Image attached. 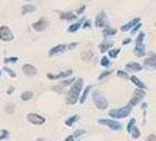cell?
<instances>
[{
  "instance_id": "obj_27",
  "label": "cell",
  "mask_w": 156,
  "mask_h": 141,
  "mask_svg": "<svg viewBox=\"0 0 156 141\" xmlns=\"http://www.w3.org/2000/svg\"><path fill=\"white\" fill-rule=\"evenodd\" d=\"M129 134L132 135L133 140H137V138L140 137V130H139V128H137L136 125H135V127H133L132 130H130V132H129Z\"/></svg>"
},
{
  "instance_id": "obj_35",
  "label": "cell",
  "mask_w": 156,
  "mask_h": 141,
  "mask_svg": "<svg viewBox=\"0 0 156 141\" xmlns=\"http://www.w3.org/2000/svg\"><path fill=\"white\" fill-rule=\"evenodd\" d=\"M17 61H19V58H17V56H13V58H5V63H16Z\"/></svg>"
},
{
  "instance_id": "obj_15",
  "label": "cell",
  "mask_w": 156,
  "mask_h": 141,
  "mask_svg": "<svg viewBox=\"0 0 156 141\" xmlns=\"http://www.w3.org/2000/svg\"><path fill=\"white\" fill-rule=\"evenodd\" d=\"M129 79H130V82H132L133 85H136V88H139V90H145L146 91V85L143 84V81H140L137 76H129Z\"/></svg>"
},
{
  "instance_id": "obj_47",
  "label": "cell",
  "mask_w": 156,
  "mask_h": 141,
  "mask_svg": "<svg viewBox=\"0 0 156 141\" xmlns=\"http://www.w3.org/2000/svg\"><path fill=\"white\" fill-rule=\"evenodd\" d=\"M65 141H75V137L69 135V137H66V138H65Z\"/></svg>"
},
{
  "instance_id": "obj_31",
  "label": "cell",
  "mask_w": 156,
  "mask_h": 141,
  "mask_svg": "<svg viewBox=\"0 0 156 141\" xmlns=\"http://www.w3.org/2000/svg\"><path fill=\"white\" fill-rule=\"evenodd\" d=\"M100 65L105 66V68H109V69H110V65H112V62H110V59H109L108 56H103L102 59H100Z\"/></svg>"
},
{
  "instance_id": "obj_13",
  "label": "cell",
  "mask_w": 156,
  "mask_h": 141,
  "mask_svg": "<svg viewBox=\"0 0 156 141\" xmlns=\"http://www.w3.org/2000/svg\"><path fill=\"white\" fill-rule=\"evenodd\" d=\"M66 49H67L66 45H57V46L52 48V49L49 51V56H56V55H59V53H63Z\"/></svg>"
},
{
  "instance_id": "obj_17",
  "label": "cell",
  "mask_w": 156,
  "mask_h": 141,
  "mask_svg": "<svg viewBox=\"0 0 156 141\" xmlns=\"http://www.w3.org/2000/svg\"><path fill=\"white\" fill-rule=\"evenodd\" d=\"M143 66L145 68H149V69H156V58H146L143 61Z\"/></svg>"
},
{
  "instance_id": "obj_51",
  "label": "cell",
  "mask_w": 156,
  "mask_h": 141,
  "mask_svg": "<svg viewBox=\"0 0 156 141\" xmlns=\"http://www.w3.org/2000/svg\"><path fill=\"white\" fill-rule=\"evenodd\" d=\"M155 26H156V22H155Z\"/></svg>"
},
{
  "instance_id": "obj_12",
  "label": "cell",
  "mask_w": 156,
  "mask_h": 141,
  "mask_svg": "<svg viewBox=\"0 0 156 141\" xmlns=\"http://www.w3.org/2000/svg\"><path fill=\"white\" fill-rule=\"evenodd\" d=\"M137 23H140V19H139V17H135V19H132L126 25H123L122 28H120V30H122V32H129V30H130L132 28H135Z\"/></svg>"
},
{
  "instance_id": "obj_7",
  "label": "cell",
  "mask_w": 156,
  "mask_h": 141,
  "mask_svg": "<svg viewBox=\"0 0 156 141\" xmlns=\"http://www.w3.org/2000/svg\"><path fill=\"white\" fill-rule=\"evenodd\" d=\"M72 74H73V70L72 69H67V70H63V72H60V74H48V78L49 79H66V78H70Z\"/></svg>"
},
{
  "instance_id": "obj_39",
  "label": "cell",
  "mask_w": 156,
  "mask_h": 141,
  "mask_svg": "<svg viewBox=\"0 0 156 141\" xmlns=\"http://www.w3.org/2000/svg\"><path fill=\"white\" fill-rule=\"evenodd\" d=\"M7 137H9V131L7 130H2V132H0V141L6 140Z\"/></svg>"
},
{
  "instance_id": "obj_46",
  "label": "cell",
  "mask_w": 156,
  "mask_h": 141,
  "mask_svg": "<svg viewBox=\"0 0 156 141\" xmlns=\"http://www.w3.org/2000/svg\"><path fill=\"white\" fill-rule=\"evenodd\" d=\"M132 42V39L130 38H126V39H123V45H129V43Z\"/></svg>"
},
{
  "instance_id": "obj_10",
  "label": "cell",
  "mask_w": 156,
  "mask_h": 141,
  "mask_svg": "<svg viewBox=\"0 0 156 141\" xmlns=\"http://www.w3.org/2000/svg\"><path fill=\"white\" fill-rule=\"evenodd\" d=\"M125 69H126V72H140L143 69V66L137 62H129V63H126Z\"/></svg>"
},
{
  "instance_id": "obj_43",
  "label": "cell",
  "mask_w": 156,
  "mask_h": 141,
  "mask_svg": "<svg viewBox=\"0 0 156 141\" xmlns=\"http://www.w3.org/2000/svg\"><path fill=\"white\" fill-rule=\"evenodd\" d=\"M85 9H86V6H82V7H79V9H77V12H76V13H77V14H82L83 12H85Z\"/></svg>"
},
{
  "instance_id": "obj_2",
  "label": "cell",
  "mask_w": 156,
  "mask_h": 141,
  "mask_svg": "<svg viewBox=\"0 0 156 141\" xmlns=\"http://www.w3.org/2000/svg\"><path fill=\"white\" fill-rule=\"evenodd\" d=\"M92 99H93V104L96 105L98 109H106L108 108V99L100 91H93L92 94Z\"/></svg>"
},
{
  "instance_id": "obj_1",
  "label": "cell",
  "mask_w": 156,
  "mask_h": 141,
  "mask_svg": "<svg viewBox=\"0 0 156 141\" xmlns=\"http://www.w3.org/2000/svg\"><path fill=\"white\" fill-rule=\"evenodd\" d=\"M82 88H83V79L79 78V79H76L75 82L72 84V88L69 90V92H67L66 102L70 104V105H75L76 102H79V97H80Z\"/></svg>"
},
{
  "instance_id": "obj_23",
  "label": "cell",
  "mask_w": 156,
  "mask_h": 141,
  "mask_svg": "<svg viewBox=\"0 0 156 141\" xmlns=\"http://www.w3.org/2000/svg\"><path fill=\"white\" fill-rule=\"evenodd\" d=\"M109 59H115V58H118V55L120 53V49L119 48H112V49H109Z\"/></svg>"
},
{
  "instance_id": "obj_9",
  "label": "cell",
  "mask_w": 156,
  "mask_h": 141,
  "mask_svg": "<svg viewBox=\"0 0 156 141\" xmlns=\"http://www.w3.org/2000/svg\"><path fill=\"white\" fill-rule=\"evenodd\" d=\"M49 26V22L46 17H42V19H39L37 22H34L33 23V30H36V32H43V30H46V28Z\"/></svg>"
},
{
  "instance_id": "obj_41",
  "label": "cell",
  "mask_w": 156,
  "mask_h": 141,
  "mask_svg": "<svg viewBox=\"0 0 156 141\" xmlns=\"http://www.w3.org/2000/svg\"><path fill=\"white\" fill-rule=\"evenodd\" d=\"M83 134H85V131H83V130H77V131L75 132V135H73V137L76 138V137H80V135H83Z\"/></svg>"
},
{
  "instance_id": "obj_4",
  "label": "cell",
  "mask_w": 156,
  "mask_h": 141,
  "mask_svg": "<svg viewBox=\"0 0 156 141\" xmlns=\"http://www.w3.org/2000/svg\"><path fill=\"white\" fill-rule=\"evenodd\" d=\"M98 122H99V124H102V125H106V127H109L110 130H113V131H119V130H122V124H120L119 121H116V120L99 118V120H98Z\"/></svg>"
},
{
  "instance_id": "obj_34",
  "label": "cell",
  "mask_w": 156,
  "mask_h": 141,
  "mask_svg": "<svg viewBox=\"0 0 156 141\" xmlns=\"http://www.w3.org/2000/svg\"><path fill=\"white\" fill-rule=\"evenodd\" d=\"M140 28H142V23H137L136 26H135V28H132L129 32H130V35H135V33H137L139 30H140Z\"/></svg>"
},
{
  "instance_id": "obj_29",
  "label": "cell",
  "mask_w": 156,
  "mask_h": 141,
  "mask_svg": "<svg viewBox=\"0 0 156 141\" xmlns=\"http://www.w3.org/2000/svg\"><path fill=\"white\" fill-rule=\"evenodd\" d=\"M142 99H143V98H140V97H136V95H135V97H133V98L130 99V101H129L128 107H130V108H133V107H135L136 104H139V102H140Z\"/></svg>"
},
{
  "instance_id": "obj_48",
  "label": "cell",
  "mask_w": 156,
  "mask_h": 141,
  "mask_svg": "<svg viewBox=\"0 0 156 141\" xmlns=\"http://www.w3.org/2000/svg\"><path fill=\"white\" fill-rule=\"evenodd\" d=\"M13 91H14V88H13V86H9V90H7V94H13Z\"/></svg>"
},
{
  "instance_id": "obj_38",
  "label": "cell",
  "mask_w": 156,
  "mask_h": 141,
  "mask_svg": "<svg viewBox=\"0 0 156 141\" xmlns=\"http://www.w3.org/2000/svg\"><path fill=\"white\" fill-rule=\"evenodd\" d=\"M135 95H136V97H140V98H143V97L146 95V91H145V90H139V88H137V90L135 91Z\"/></svg>"
},
{
  "instance_id": "obj_16",
  "label": "cell",
  "mask_w": 156,
  "mask_h": 141,
  "mask_svg": "<svg viewBox=\"0 0 156 141\" xmlns=\"http://www.w3.org/2000/svg\"><path fill=\"white\" fill-rule=\"evenodd\" d=\"M133 53H135L137 58H143L145 55H146V49H145V45H135Z\"/></svg>"
},
{
  "instance_id": "obj_20",
  "label": "cell",
  "mask_w": 156,
  "mask_h": 141,
  "mask_svg": "<svg viewBox=\"0 0 156 141\" xmlns=\"http://www.w3.org/2000/svg\"><path fill=\"white\" fill-rule=\"evenodd\" d=\"M60 19L62 20H70V22H73V20L77 19V16H76L75 13H72V12H63V13H60Z\"/></svg>"
},
{
  "instance_id": "obj_5",
  "label": "cell",
  "mask_w": 156,
  "mask_h": 141,
  "mask_svg": "<svg viewBox=\"0 0 156 141\" xmlns=\"http://www.w3.org/2000/svg\"><path fill=\"white\" fill-rule=\"evenodd\" d=\"M95 25H96V28H103V29L109 26L108 16H106V13H105L103 10L98 13V16H96V19H95Z\"/></svg>"
},
{
  "instance_id": "obj_3",
  "label": "cell",
  "mask_w": 156,
  "mask_h": 141,
  "mask_svg": "<svg viewBox=\"0 0 156 141\" xmlns=\"http://www.w3.org/2000/svg\"><path fill=\"white\" fill-rule=\"evenodd\" d=\"M132 108L130 107H122V108H115V109H110L109 111V117L113 118V120H122V118H126L129 117V114H130Z\"/></svg>"
},
{
  "instance_id": "obj_6",
  "label": "cell",
  "mask_w": 156,
  "mask_h": 141,
  "mask_svg": "<svg viewBox=\"0 0 156 141\" xmlns=\"http://www.w3.org/2000/svg\"><path fill=\"white\" fill-rule=\"evenodd\" d=\"M14 39L13 33L10 30L7 26H2L0 28V40H3V42H12Z\"/></svg>"
},
{
  "instance_id": "obj_40",
  "label": "cell",
  "mask_w": 156,
  "mask_h": 141,
  "mask_svg": "<svg viewBox=\"0 0 156 141\" xmlns=\"http://www.w3.org/2000/svg\"><path fill=\"white\" fill-rule=\"evenodd\" d=\"M5 70L7 72V74H9V76H12V78H16V72H14L13 69H10V68H7V66H6Z\"/></svg>"
},
{
  "instance_id": "obj_28",
  "label": "cell",
  "mask_w": 156,
  "mask_h": 141,
  "mask_svg": "<svg viewBox=\"0 0 156 141\" xmlns=\"http://www.w3.org/2000/svg\"><path fill=\"white\" fill-rule=\"evenodd\" d=\"M20 98L23 99V101H30V99L33 98V92L32 91H24V92H22Z\"/></svg>"
},
{
  "instance_id": "obj_11",
  "label": "cell",
  "mask_w": 156,
  "mask_h": 141,
  "mask_svg": "<svg viewBox=\"0 0 156 141\" xmlns=\"http://www.w3.org/2000/svg\"><path fill=\"white\" fill-rule=\"evenodd\" d=\"M22 70H23L24 75H27V76H34L36 74H37V69H36L33 65H30V63H26V65H23Z\"/></svg>"
},
{
  "instance_id": "obj_49",
  "label": "cell",
  "mask_w": 156,
  "mask_h": 141,
  "mask_svg": "<svg viewBox=\"0 0 156 141\" xmlns=\"http://www.w3.org/2000/svg\"><path fill=\"white\" fill-rule=\"evenodd\" d=\"M0 75H2V69H0Z\"/></svg>"
},
{
  "instance_id": "obj_32",
  "label": "cell",
  "mask_w": 156,
  "mask_h": 141,
  "mask_svg": "<svg viewBox=\"0 0 156 141\" xmlns=\"http://www.w3.org/2000/svg\"><path fill=\"white\" fill-rule=\"evenodd\" d=\"M110 74H112V70H110V69H108V70H105V72H102V74H100V75H99V76H98V79H99V81H103V79H105V78H108V76H109V75H110Z\"/></svg>"
},
{
  "instance_id": "obj_36",
  "label": "cell",
  "mask_w": 156,
  "mask_h": 141,
  "mask_svg": "<svg viewBox=\"0 0 156 141\" xmlns=\"http://www.w3.org/2000/svg\"><path fill=\"white\" fill-rule=\"evenodd\" d=\"M136 125V120L135 118H132L130 121H129V124H128V127H126V130H128V132H130V130H132L133 127Z\"/></svg>"
},
{
  "instance_id": "obj_14",
  "label": "cell",
  "mask_w": 156,
  "mask_h": 141,
  "mask_svg": "<svg viewBox=\"0 0 156 141\" xmlns=\"http://www.w3.org/2000/svg\"><path fill=\"white\" fill-rule=\"evenodd\" d=\"M112 48H113V42L109 40V39H105L103 42L99 45V51L102 52V53H105V52H108L109 49H112Z\"/></svg>"
},
{
  "instance_id": "obj_37",
  "label": "cell",
  "mask_w": 156,
  "mask_h": 141,
  "mask_svg": "<svg viewBox=\"0 0 156 141\" xmlns=\"http://www.w3.org/2000/svg\"><path fill=\"white\" fill-rule=\"evenodd\" d=\"M6 112L7 114L14 112V104H7V105H6Z\"/></svg>"
},
{
  "instance_id": "obj_21",
  "label": "cell",
  "mask_w": 156,
  "mask_h": 141,
  "mask_svg": "<svg viewBox=\"0 0 156 141\" xmlns=\"http://www.w3.org/2000/svg\"><path fill=\"white\" fill-rule=\"evenodd\" d=\"M75 81L76 79H73L72 76H70V78H66V79L60 81V84H59V85H60V88H55V90H56V91H60L62 88H65V86H67V85H72L73 82H75Z\"/></svg>"
},
{
  "instance_id": "obj_33",
  "label": "cell",
  "mask_w": 156,
  "mask_h": 141,
  "mask_svg": "<svg viewBox=\"0 0 156 141\" xmlns=\"http://www.w3.org/2000/svg\"><path fill=\"white\" fill-rule=\"evenodd\" d=\"M116 74H118V76H119V78H123V79H129L128 72H125V70H120V69H119L118 72H116Z\"/></svg>"
},
{
  "instance_id": "obj_45",
  "label": "cell",
  "mask_w": 156,
  "mask_h": 141,
  "mask_svg": "<svg viewBox=\"0 0 156 141\" xmlns=\"http://www.w3.org/2000/svg\"><path fill=\"white\" fill-rule=\"evenodd\" d=\"M89 28H90V20H86L83 23V29H89Z\"/></svg>"
},
{
  "instance_id": "obj_18",
  "label": "cell",
  "mask_w": 156,
  "mask_h": 141,
  "mask_svg": "<svg viewBox=\"0 0 156 141\" xmlns=\"http://www.w3.org/2000/svg\"><path fill=\"white\" fill-rule=\"evenodd\" d=\"M116 33H118V30H116V29H115V28H110V26H108V28L103 29L102 35H103L105 39H108V38H110V36H115Z\"/></svg>"
},
{
  "instance_id": "obj_26",
  "label": "cell",
  "mask_w": 156,
  "mask_h": 141,
  "mask_svg": "<svg viewBox=\"0 0 156 141\" xmlns=\"http://www.w3.org/2000/svg\"><path fill=\"white\" fill-rule=\"evenodd\" d=\"M77 120H79V115L76 114V115H72V117H69V118H67V120H66V122H65V124H66L67 127H72V125H73L75 122H77Z\"/></svg>"
},
{
  "instance_id": "obj_44",
  "label": "cell",
  "mask_w": 156,
  "mask_h": 141,
  "mask_svg": "<svg viewBox=\"0 0 156 141\" xmlns=\"http://www.w3.org/2000/svg\"><path fill=\"white\" fill-rule=\"evenodd\" d=\"M77 45H79V43H77V42H75V43H70V45L67 46V49H75V48H77Z\"/></svg>"
},
{
  "instance_id": "obj_25",
  "label": "cell",
  "mask_w": 156,
  "mask_h": 141,
  "mask_svg": "<svg viewBox=\"0 0 156 141\" xmlns=\"http://www.w3.org/2000/svg\"><path fill=\"white\" fill-rule=\"evenodd\" d=\"M145 38H146L145 32H139V33H137V36H136V40H135V45H143Z\"/></svg>"
},
{
  "instance_id": "obj_30",
  "label": "cell",
  "mask_w": 156,
  "mask_h": 141,
  "mask_svg": "<svg viewBox=\"0 0 156 141\" xmlns=\"http://www.w3.org/2000/svg\"><path fill=\"white\" fill-rule=\"evenodd\" d=\"M92 58H93V52H92V51H86V52H83V53H82V59H83V61H86V62H89Z\"/></svg>"
},
{
  "instance_id": "obj_50",
  "label": "cell",
  "mask_w": 156,
  "mask_h": 141,
  "mask_svg": "<svg viewBox=\"0 0 156 141\" xmlns=\"http://www.w3.org/2000/svg\"><path fill=\"white\" fill-rule=\"evenodd\" d=\"M26 2H32V0H26Z\"/></svg>"
},
{
  "instance_id": "obj_22",
  "label": "cell",
  "mask_w": 156,
  "mask_h": 141,
  "mask_svg": "<svg viewBox=\"0 0 156 141\" xmlns=\"http://www.w3.org/2000/svg\"><path fill=\"white\" fill-rule=\"evenodd\" d=\"M79 28H82V20H79V22H76V23L70 25L69 28H67V32L69 33H75L79 30Z\"/></svg>"
},
{
  "instance_id": "obj_42",
  "label": "cell",
  "mask_w": 156,
  "mask_h": 141,
  "mask_svg": "<svg viewBox=\"0 0 156 141\" xmlns=\"http://www.w3.org/2000/svg\"><path fill=\"white\" fill-rule=\"evenodd\" d=\"M146 141H156V134H151V135H147Z\"/></svg>"
},
{
  "instance_id": "obj_24",
  "label": "cell",
  "mask_w": 156,
  "mask_h": 141,
  "mask_svg": "<svg viewBox=\"0 0 156 141\" xmlns=\"http://www.w3.org/2000/svg\"><path fill=\"white\" fill-rule=\"evenodd\" d=\"M36 10V7H34L33 5H26L22 7V14H27V13H32V12H34Z\"/></svg>"
},
{
  "instance_id": "obj_8",
  "label": "cell",
  "mask_w": 156,
  "mask_h": 141,
  "mask_svg": "<svg viewBox=\"0 0 156 141\" xmlns=\"http://www.w3.org/2000/svg\"><path fill=\"white\" fill-rule=\"evenodd\" d=\"M27 121L32 122V124H34V125H42V124L46 122V120H44V117L39 115V114L30 112V114H27Z\"/></svg>"
},
{
  "instance_id": "obj_19",
  "label": "cell",
  "mask_w": 156,
  "mask_h": 141,
  "mask_svg": "<svg viewBox=\"0 0 156 141\" xmlns=\"http://www.w3.org/2000/svg\"><path fill=\"white\" fill-rule=\"evenodd\" d=\"M90 91H92V85H87L85 90H83V92H82V95L79 97V102L80 104H85L86 102V98L89 97V94H90Z\"/></svg>"
}]
</instances>
